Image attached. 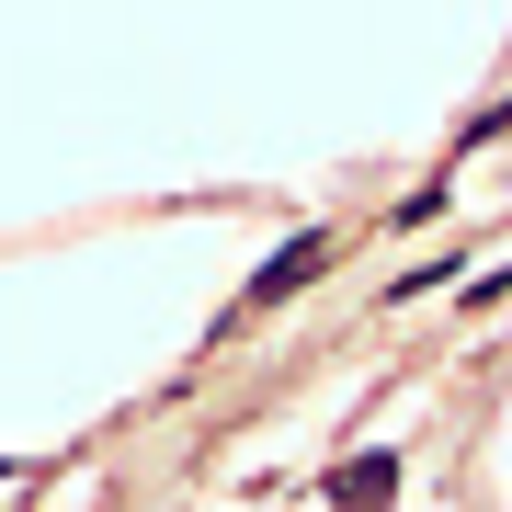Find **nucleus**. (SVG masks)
<instances>
[{
	"label": "nucleus",
	"mask_w": 512,
	"mask_h": 512,
	"mask_svg": "<svg viewBox=\"0 0 512 512\" xmlns=\"http://www.w3.org/2000/svg\"><path fill=\"white\" fill-rule=\"evenodd\" d=\"M0 478H12V467H0Z\"/></svg>",
	"instance_id": "obj_4"
},
{
	"label": "nucleus",
	"mask_w": 512,
	"mask_h": 512,
	"mask_svg": "<svg viewBox=\"0 0 512 512\" xmlns=\"http://www.w3.org/2000/svg\"><path fill=\"white\" fill-rule=\"evenodd\" d=\"M319 262H330V228H308V239H285V251H274V262H262V274H251V308H274V296H296V285L319 274Z\"/></svg>",
	"instance_id": "obj_1"
},
{
	"label": "nucleus",
	"mask_w": 512,
	"mask_h": 512,
	"mask_svg": "<svg viewBox=\"0 0 512 512\" xmlns=\"http://www.w3.org/2000/svg\"><path fill=\"white\" fill-rule=\"evenodd\" d=\"M330 501H342V512H387V501H399V456H353V467H330Z\"/></svg>",
	"instance_id": "obj_2"
},
{
	"label": "nucleus",
	"mask_w": 512,
	"mask_h": 512,
	"mask_svg": "<svg viewBox=\"0 0 512 512\" xmlns=\"http://www.w3.org/2000/svg\"><path fill=\"white\" fill-rule=\"evenodd\" d=\"M501 126H512V103H490V114H478V126H467V148H478V137H501Z\"/></svg>",
	"instance_id": "obj_3"
}]
</instances>
